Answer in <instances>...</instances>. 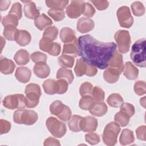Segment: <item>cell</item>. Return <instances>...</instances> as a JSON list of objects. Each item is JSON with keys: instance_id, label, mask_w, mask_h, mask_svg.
<instances>
[{"instance_id": "1", "label": "cell", "mask_w": 146, "mask_h": 146, "mask_svg": "<svg viewBox=\"0 0 146 146\" xmlns=\"http://www.w3.org/2000/svg\"><path fill=\"white\" fill-rule=\"evenodd\" d=\"M78 42V55L82 59L99 69L107 68L116 50V43L99 41L90 34L80 36Z\"/></svg>"}, {"instance_id": "2", "label": "cell", "mask_w": 146, "mask_h": 146, "mask_svg": "<svg viewBox=\"0 0 146 146\" xmlns=\"http://www.w3.org/2000/svg\"><path fill=\"white\" fill-rule=\"evenodd\" d=\"M145 38L139 39L132 46L130 57L132 62L137 66L145 68Z\"/></svg>"}, {"instance_id": "3", "label": "cell", "mask_w": 146, "mask_h": 146, "mask_svg": "<svg viewBox=\"0 0 146 146\" xmlns=\"http://www.w3.org/2000/svg\"><path fill=\"white\" fill-rule=\"evenodd\" d=\"M38 119L37 113L33 110L18 109L13 114L14 121L19 124L33 125L37 121Z\"/></svg>"}, {"instance_id": "4", "label": "cell", "mask_w": 146, "mask_h": 146, "mask_svg": "<svg viewBox=\"0 0 146 146\" xmlns=\"http://www.w3.org/2000/svg\"><path fill=\"white\" fill-rule=\"evenodd\" d=\"M120 130V125L116 122L112 121L108 123L106 125L102 134V139L104 143L109 146L115 145Z\"/></svg>"}, {"instance_id": "5", "label": "cell", "mask_w": 146, "mask_h": 146, "mask_svg": "<svg viewBox=\"0 0 146 146\" xmlns=\"http://www.w3.org/2000/svg\"><path fill=\"white\" fill-rule=\"evenodd\" d=\"M46 125L48 130L55 137L61 138L67 132L65 123L53 116H50L47 119Z\"/></svg>"}, {"instance_id": "6", "label": "cell", "mask_w": 146, "mask_h": 146, "mask_svg": "<svg viewBox=\"0 0 146 146\" xmlns=\"http://www.w3.org/2000/svg\"><path fill=\"white\" fill-rule=\"evenodd\" d=\"M3 106L10 110L24 109L26 106L25 96L21 94L6 96L2 101Z\"/></svg>"}, {"instance_id": "7", "label": "cell", "mask_w": 146, "mask_h": 146, "mask_svg": "<svg viewBox=\"0 0 146 146\" xmlns=\"http://www.w3.org/2000/svg\"><path fill=\"white\" fill-rule=\"evenodd\" d=\"M115 41L118 46L119 51L122 54L127 53L131 46V36L127 30H119L114 35Z\"/></svg>"}, {"instance_id": "8", "label": "cell", "mask_w": 146, "mask_h": 146, "mask_svg": "<svg viewBox=\"0 0 146 146\" xmlns=\"http://www.w3.org/2000/svg\"><path fill=\"white\" fill-rule=\"evenodd\" d=\"M74 71L77 76H82L86 75L88 76H94L98 72L96 67L90 64L82 58L77 59L74 68Z\"/></svg>"}, {"instance_id": "9", "label": "cell", "mask_w": 146, "mask_h": 146, "mask_svg": "<svg viewBox=\"0 0 146 146\" xmlns=\"http://www.w3.org/2000/svg\"><path fill=\"white\" fill-rule=\"evenodd\" d=\"M118 22L121 27L130 28L133 23V18L129 8L127 6L120 7L116 12Z\"/></svg>"}, {"instance_id": "10", "label": "cell", "mask_w": 146, "mask_h": 146, "mask_svg": "<svg viewBox=\"0 0 146 146\" xmlns=\"http://www.w3.org/2000/svg\"><path fill=\"white\" fill-rule=\"evenodd\" d=\"M39 46V48L41 50L47 52L51 56H58L60 52L61 46L60 43L54 42L53 41L43 37L40 40Z\"/></svg>"}, {"instance_id": "11", "label": "cell", "mask_w": 146, "mask_h": 146, "mask_svg": "<svg viewBox=\"0 0 146 146\" xmlns=\"http://www.w3.org/2000/svg\"><path fill=\"white\" fill-rule=\"evenodd\" d=\"M84 6L85 2L83 1H72L66 7V14L71 19L77 18L83 14Z\"/></svg>"}, {"instance_id": "12", "label": "cell", "mask_w": 146, "mask_h": 146, "mask_svg": "<svg viewBox=\"0 0 146 146\" xmlns=\"http://www.w3.org/2000/svg\"><path fill=\"white\" fill-rule=\"evenodd\" d=\"M97 127L98 120L91 116L83 117L80 122L81 131L86 132H93L96 131Z\"/></svg>"}, {"instance_id": "13", "label": "cell", "mask_w": 146, "mask_h": 146, "mask_svg": "<svg viewBox=\"0 0 146 146\" xmlns=\"http://www.w3.org/2000/svg\"><path fill=\"white\" fill-rule=\"evenodd\" d=\"M95 23L92 19L82 17L77 22L76 29L80 33H86L90 32L94 28Z\"/></svg>"}, {"instance_id": "14", "label": "cell", "mask_w": 146, "mask_h": 146, "mask_svg": "<svg viewBox=\"0 0 146 146\" xmlns=\"http://www.w3.org/2000/svg\"><path fill=\"white\" fill-rule=\"evenodd\" d=\"M110 67L116 69L121 74L124 70V64L123 63V58L122 54L116 50L108 63Z\"/></svg>"}, {"instance_id": "15", "label": "cell", "mask_w": 146, "mask_h": 146, "mask_svg": "<svg viewBox=\"0 0 146 146\" xmlns=\"http://www.w3.org/2000/svg\"><path fill=\"white\" fill-rule=\"evenodd\" d=\"M26 3L24 5L23 11L25 16L30 19H35L40 14L39 10L37 9L35 3L33 1H22Z\"/></svg>"}, {"instance_id": "16", "label": "cell", "mask_w": 146, "mask_h": 146, "mask_svg": "<svg viewBox=\"0 0 146 146\" xmlns=\"http://www.w3.org/2000/svg\"><path fill=\"white\" fill-rule=\"evenodd\" d=\"M15 64L13 60L1 56L0 59V71L5 75L12 74L15 68Z\"/></svg>"}, {"instance_id": "17", "label": "cell", "mask_w": 146, "mask_h": 146, "mask_svg": "<svg viewBox=\"0 0 146 146\" xmlns=\"http://www.w3.org/2000/svg\"><path fill=\"white\" fill-rule=\"evenodd\" d=\"M31 71L26 67H19L15 72V77L21 83H27L31 78Z\"/></svg>"}, {"instance_id": "18", "label": "cell", "mask_w": 146, "mask_h": 146, "mask_svg": "<svg viewBox=\"0 0 146 146\" xmlns=\"http://www.w3.org/2000/svg\"><path fill=\"white\" fill-rule=\"evenodd\" d=\"M33 71L37 77L44 79L49 76L50 68L46 63H39L34 65Z\"/></svg>"}, {"instance_id": "19", "label": "cell", "mask_w": 146, "mask_h": 146, "mask_svg": "<svg viewBox=\"0 0 146 146\" xmlns=\"http://www.w3.org/2000/svg\"><path fill=\"white\" fill-rule=\"evenodd\" d=\"M123 72L124 76L129 80H135L139 75V70L131 62L125 63Z\"/></svg>"}, {"instance_id": "20", "label": "cell", "mask_w": 146, "mask_h": 146, "mask_svg": "<svg viewBox=\"0 0 146 146\" xmlns=\"http://www.w3.org/2000/svg\"><path fill=\"white\" fill-rule=\"evenodd\" d=\"M52 24V20L44 13L40 14L34 19L35 26L38 29L41 31L51 26Z\"/></svg>"}, {"instance_id": "21", "label": "cell", "mask_w": 146, "mask_h": 146, "mask_svg": "<svg viewBox=\"0 0 146 146\" xmlns=\"http://www.w3.org/2000/svg\"><path fill=\"white\" fill-rule=\"evenodd\" d=\"M59 36L64 44L68 43L78 39L74 30L67 27H63L60 30Z\"/></svg>"}, {"instance_id": "22", "label": "cell", "mask_w": 146, "mask_h": 146, "mask_svg": "<svg viewBox=\"0 0 146 146\" xmlns=\"http://www.w3.org/2000/svg\"><path fill=\"white\" fill-rule=\"evenodd\" d=\"M108 111V107L104 102H95L92 107L89 110L90 113L97 117H100L104 115Z\"/></svg>"}, {"instance_id": "23", "label": "cell", "mask_w": 146, "mask_h": 146, "mask_svg": "<svg viewBox=\"0 0 146 146\" xmlns=\"http://www.w3.org/2000/svg\"><path fill=\"white\" fill-rule=\"evenodd\" d=\"M31 40V36L30 33L25 30H18L15 41L21 46H26L29 44Z\"/></svg>"}, {"instance_id": "24", "label": "cell", "mask_w": 146, "mask_h": 146, "mask_svg": "<svg viewBox=\"0 0 146 146\" xmlns=\"http://www.w3.org/2000/svg\"><path fill=\"white\" fill-rule=\"evenodd\" d=\"M120 72L115 68L110 67L103 72V78L108 83H115L119 79Z\"/></svg>"}, {"instance_id": "25", "label": "cell", "mask_w": 146, "mask_h": 146, "mask_svg": "<svg viewBox=\"0 0 146 146\" xmlns=\"http://www.w3.org/2000/svg\"><path fill=\"white\" fill-rule=\"evenodd\" d=\"M14 60L18 65H25L30 61V54L26 50L20 49L15 53L14 56Z\"/></svg>"}, {"instance_id": "26", "label": "cell", "mask_w": 146, "mask_h": 146, "mask_svg": "<svg viewBox=\"0 0 146 146\" xmlns=\"http://www.w3.org/2000/svg\"><path fill=\"white\" fill-rule=\"evenodd\" d=\"M62 54L71 55L74 58L78 55V39L68 43L64 44L62 51Z\"/></svg>"}, {"instance_id": "27", "label": "cell", "mask_w": 146, "mask_h": 146, "mask_svg": "<svg viewBox=\"0 0 146 146\" xmlns=\"http://www.w3.org/2000/svg\"><path fill=\"white\" fill-rule=\"evenodd\" d=\"M25 94V103L26 107L32 108L38 106L41 95L34 92H30Z\"/></svg>"}, {"instance_id": "28", "label": "cell", "mask_w": 146, "mask_h": 146, "mask_svg": "<svg viewBox=\"0 0 146 146\" xmlns=\"http://www.w3.org/2000/svg\"><path fill=\"white\" fill-rule=\"evenodd\" d=\"M135 141L133 132L129 129H124L120 136L119 142L123 145H127L133 143Z\"/></svg>"}, {"instance_id": "29", "label": "cell", "mask_w": 146, "mask_h": 146, "mask_svg": "<svg viewBox=\"0 0 146 146\" xmlns=\"http://www.w3.org/2000/svg\"><path fill=\"white\" fill-rule=\"evenodd\" d=\"M56 78L57 79H65L66 80H67L68 84H70L74 80V76L72 73V71L71 70L66 68H61L58 70L56 72Z\"/></svg>"}, {"instance_id": "30", "label": "cell", "mask_w": 146, "mask_h": 146, "mask_svg": "<svg viewBox=\"0 0 146 146\" xmlns=\"http://www.w3.org/2000/svg\"><path fill=\"white\" fill-rule=\"evenodd\" d=\"M42 87L46 94L54 95L56 94V82L54 79H48L44 81Z\"/></svg>"}, {"instance_id": "31", "label": "cell", "mask_w": 146, "mask_h": 146, "mask_svg": "<svg viewBox=\"0 0 146 146\" xmlns=\"http://www.w3.org/2000/svg\"><path fill=\"white\" fill-rule=\"evenodd\" d=\"M124 100L121 96L117 93H113L111 94L107 99V102L110 107L117 108L119 107Z\"/></svg>"}, {"instance_id": "32", "label": "cell", "mask_w": 146, "mask_h": 146, "mask_svg": "<svg viewBox=\"0 0 146 146\" xmlns=\"http://www.w3.org/2000/svg\"><path fill=\"white\" fill-rule=\"evenodd\" d=\"M75 62V58L71 55L62 54L58 58L59 66L63 68H72Z\"/></svg>"}, {"instance_id": "33", "label": "cell", "mask_w": 146, "mask_h": 146, "mask_svg": "<svg viewBox=\"0 0 146 146\" xmlns=\"http://www.w3.org/2000/svg\"><path fill=\"white\" fill-rule=\"evenodd\" d=\"M83 117L80 115H74L71 116L68 123L69 129L74 132H78L81 131L80 128V122Z\"/></svg>"}, {"instance_id": "34", "label": "cell", "mask_w": 146, "mask_h": 146, "mask_svg": "<svg viewBox=\"0 0 146 146\" xmlns=\"http://www.w3.org/2000/svg\"><path fill=\"white\" fill-rule=\"evenodd\" d=\"M68 3L69 1L67 0H47L45 1L48 7L59 10H63Z\"/></svg>"}, {"instance_id": "35", "label": "cell", "mask_w": 146, "mask_h": 146, "mask_svg": "<svg viewBox=\"0 0 146 146\" xmlns=\"http://www.w3.org/2000/svg\"><path fill=\"white\" fill-rule=\"evenodd\" d=\"M95 103L91 95L82 96L79 103V107L83 110H89Z\"/></svg>"}, {"instance_id": "36", "label": "cell", "mask_w": 146, "mask_h": 146, "mask_svg": "<svg viewBox=\"0 0 146 146\" xmlns=\"http://www.w3.org/2000/svg\"><path fill=\"white\" fill-rule=\"evenodd\" d=\"M18 31L17 27L13 25H9L5 27L3 31L4 37L8 40H15L17 33Z\"/></svg>"}, {"instance_id": "37", "label": "cell", "mask_w": 146, "mask_h": 146, "mask_svg": "<svg viewBox=\"0 0 146 146\" xmlns=\"http://www.w3.org/2000/svg\"><path fill=\"white\" fill-rule=\"evenodd\" d=\"M115 121L121 127H125L129 122L130 117L125 113L120 111L114 116Z\"/></svg>"}, {"instance_id": "38", "label": "cell", "mask_w": 146, "mask_h": 146, "mask_svg": "<svg viewBox=\"0 0 146 146\" xmlns=\"http://www.w3.org/2000/svg\"><path fill=\"white\" fill-rule=\"evenodd\" d=\"M64 106L65 104H63L60 100H55L50 106V111L52 115L58 116L62 112Z\"/></svg>"}, {"instance_id": "39", "label": "cell", "mask_w": 146, "mask_h": 146, "mask_svg": "<svg viewBox=\"0 0 146 146\" xmlns=\"http://www.w3.org/2000/svg\"><path fill=\"white\" fill-rule=\"evenodd\" d=\"M131 7L133 15L135 16L140 17L145 13V7L143 3L140 1L133 2L131 5Z\"/></svg>"}, {"instance_id": "40", "label": "cell", "mask_w": 146, "mask_h": 146, "mask_svg": "<svg viewBox=\"0 0 146 146\" xmlns=\"http://www.w3.org/2000/svg\"><path fill=\"white\" fill-rule=\"evenodd\" d=\"M58 34V29L54 26H50L45 29L43 34V37L53 41L57 38Z\"/></svg>"}, {"instance_id": "41", "label": "cell", "mask_w": 146, "mask_h": 146, "mask_svg": "<svg viewBox=\"0 0 146 146\" xmlns=\"http://www.w3.org/2000/svg\"><path fill=\"white\" fill-rule=\"evenodd\" d=\"M47 13L55 21H60L65 18V13L63 10L50 9L48 10Z\"/></svg>"}, {"instance_id": "42", "label": "cell", "mask_w": 146, "mask_h": 146, "mask_svg": "<svg viewBox=\"0 0 146 146\" xmlns=\"http://www.w3.org/2000/svg\"><path fill=\"white\" fill-rule=\"evenodd\" d=\"M18 20V18L15 15L9 14L2 18V23L4 27L9 25H13L17 27L19 23Z\"/></svg>"}, {"instance_id": "43", "label": "cell", "mask_w": 146, "mask_h": 146, "mask_svg": "<svg viewBox=\"0 0 146 146\" xmlns=\"http://www.w3.org/2000/svg\"><path fill=\"white\" fill-rule=\"evenodd\" d=\"M92 95L95 102H103L104 99L105 92L100 87L95 86L93 88Z\"/></svg>"}, {"instance_id": "44", "label": "cell", "mask_w": 146, "mask_h": 146, "mask_svg": "<svg viewBox=\"0 0 146 146\" xmlns=\"http://www.w3.org/2000/svg\"><path fill=\"white\" fill-rule=\"evenodd\" d=\"M30 58L32 61L36 64L39 63H46L47 56L40 51H35L31 54Z\"/></svg>"}, {"instance_id": "45", "label": "cell", "mask_w": 146, "mask_h": 146, "mask_svg": "<svg viewBox=\"0 0 146 146\" xmlns=\"http://www.w3.org/2000/svg\"><path fill=\"white\" fill-rule=\"evenodd\" d=\"M133 90L136 94L139 96H141L146 93V84L145 81L137 80L135 82L133 87Z\"/></svg>"}, {"instance_id": "46", "label": "cell", "mask_w": 146, "mask_h": 146, "mask_svg": "<svg viewBox=\"0 0 146 146\" xmlns=\"http://www.w3.org/2000/svg\"><path fill=\"white\" fill-rule=\"evenodd\" d=\"M92 90H93L92 84L88 82H85L80 85L79 88V93L81 96L87 95H92Z\"/></svg>"}, {"instance_id": "47", "label": "cell", "mask_w": 146, "mask_h": 146, "mask_svg": "<svg viewBox=\"0 0 146 146\" xmlns=\"http://www.w3.org/2000/svg\"><path fill=\"white\" fill-rule=\"evenodd\" d=\"M56 94H64L68 90V83L65 79H59L56 80Z\"/></svg>"}, {"instance_id": "48", "label": "cell", "mask_w": 146, "mask_h": 146, "mask_svg": "<svg viewBox=\"0 0 146 146\" xmlns=\"http://www.w3.org/2000/svg\"><path fill=\"white\" fill-rule=\"evenodd\" d=\"M120 110L121 111L125 113L130 117H131L135 112V110L134 106L129 103H123L120 106Z\"/></svg>"}, {"instance_id": "49", "label": "cell", "mask_w": 146, "mask_h": 146, "mask_svg": "<svg viewBox=\"0 0 146 146\" xmlns=\"http://www.w3.org/2000/svg\"><path fill=\"white\" fill-rule=\"evenodd\" d=\"M85 140L91 145H95L98 144L100 141V136L94 132H89L85 135Z\"/></svg>"}, {"instance_id": "50", "label": "cell", "mask_w": 146, "mask_h": 146, "mask_svg": "<svg viewBox=\"0 0 146 146\" xmlns=\"http://www.w3.org/2000/svg\"><path fill=\"white\" fill-rule=\"evenodd\" d=\"M9 14H13L17 17L18 19H21L22 16V5L19 2L14 3L9 12Z\"/></svg>"}, {"instance_id": "51", "label": "cell", "mask_w": 146, "mask_h": 146, "mask_svg": "<svg viewBox=\"0 0 146 146\" xmlns=\"http://www.w3.org/2000/svg\"><path fill=\"white\" fill-rule=\"evenodd\" d=\"M72 116V112L69 107L65 105L62 112L57 117L63 121H68Z\"/></svg>"}, {"instance_id": "52", "label": "cell", "mask_w": 146, "mask_h": 146, "mask_svg": "<svg viewBox=\"0 0 146 146\" xmlns=\"http://www.w3.org/2000/svg\"><path fill=\"white\" fill-rule=\"evenodd\" d=\"M11 123L7 120H0V133L1 135L8 133L11 129Z\"/></svg>"}, {"instance_id": "53", "label": "cell", "mask_w": 146, "mask_h": 146, "mask_svg": "<svg viewBox=\"0 0 146 146\" xmlns=\"http://www.w3.org/2000/svg\"><path fill=\"white\" fill-rule=\"evenodd\" d=\"M95 13V10L93 6L89 2H85L84 10L83 14L86 17V18H91L94 16Z\"/></svg>"}, {"instance_id": "54", "label": "cell", "mask_w": 146, "mask_h": 146, "mask_svg": "<svg viewBox=\"0 0 146 146\" xmlns=\"http://www.w3.org/2000/svg\"><path fill=\"white\" fill-rule=\"evenodd\" d=\"M30 92H34L38 93L40 95H42L40 86L38 84L35 83H29L26 86V88L25 90V93L26 94Z\"/></svg>"}, {"instance_id": "55", "label": "cell", "mask_w": 146, "mask_h": 146, "mask_svg": "<svg viewBox=\"0 0 146 146\" xmlns=\"http://www.w3.org/2000/svg\"><path fill=\"white\" fill-rule=\"evenodd\" d=\"M91 2L98 10H104L109 6V2L107 1H91Z\"/></svg>"}, {"instance_id": "56", "label": "cell", "mask_w": 146, "mask_h": 146, "mask_svg": "<svg viewBox=\"0 0 146 146\" xmlns=\"http://www.w3.org/2000/svg\"><path fill=\"white\" fill-rule=\"evenodd\" d=\"M145 133H146V127L144 125L139 126L136 129V134L137 139L140 140L145 141Z\"/></svg>"}, {"instance_id": "57", "label": "cell", "mask_w": 146, "mask_h": 146, "mask_svg": "<svg viewBox=\"0 0 146 146\" xmlns=\"http://www.w3.org/2000/svg\"><path fill=\"white\" fill-rule=\"evenodd\" d=\"M43 145L44 146H48V145H56L59 146L60 145V142L58 140L52 137H48L46 139L44 140Z\"/></svg>"}, {"instance_id": "58", "label": "cell", "mask_w": 146, "mask_h": 146, "mask_svg": "<svg viewBox=\"0 0 146 146\" xmlns=\"http://www.w3.org/2000/svg\"><path fill=\"white\" fill-rule=\"evenodd\" d=\"M11 4L10 1H6V0H1L0 1V10L1 11L6 10L8 7L10 6Z\"/></svg>"}]
</instances>
